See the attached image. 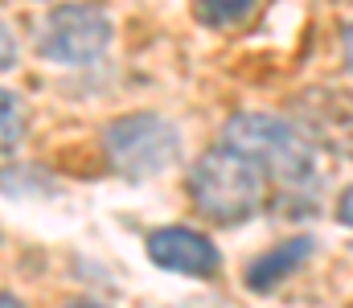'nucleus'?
I'll use <instances>...</instances> for the list:
<instances>
[{
  "instance_id": "1",
  "label": "nucleus",
  "mask_w": 353,
  "mask_h": 308,
  "mask_svg": "<svg viewBox=\"0 0 353 308\" xmlns=\"http://www.w3.org/2000/svg\"><path fill=\"white\" fill-rule=\"evenodd\" d=\"M189 198L193 205L222 226L247 222L267 198V173L243 152H234L230 144L210 148L193 173H189Z\"/></svg>"
},
{
  "instance_id": "2",
  "label": "nucleus",
  "mask_w": 353,
  "mask_h": 308,
  "mask_svg": "<svg viewBox=\"0 0 353 308\" xmlns=\"http://www.w3.org/2000/svg\"><path fill=\"white\" fill-rule=\"evenodd\" d=\"M222 140L234 152L251 156L283 189H308V181H312V144L288 119L243 111L222 127Z\"/></svg>"
},
{
  "instance_id": "3",
  "label": "nucleus",
  "mask_w": 353,
  "mask_h": 308,
  "mask_svg": "<svg viewBox=\"0 0 353 308\" xmlns=\"http://www.w3.org/2000/svg\"><path fill=\"white\" fill-rule=\"evenodd\" d=\"M107 144V161L123 173V177H157L176 161V132L161 115H123L103 132Z\"/></svg>"
},
{
  "instance_id": "4",
  "label": "nucleus",
  "mask_w": 353,
  "mask_h": 308,
  "mask_svg": "<svg viewBox=\"0 0 353 308\" xmlns=\"http://www.w3.org/2000/svg\"><path fill=\"white\" fill-rule=\"evenodd\" d=\"M41 58L62 66H87L111 45V21L94 4H58L33 33Z\"/></svg>"
},
{
  "instance_id": "5",
  "label": "nucleus",
  "mask_w": 353,
  "mask_h": 308,
  "mask_svg": "<svg viewBox=\"0 0 353 308\" xmlns=\"http://www.w3.org/2000/svg\"><path fill=\"white\" fill-rule=\"evenodd\" d=\"M148 259L165 271H181V276H214L222 267L218 247L185 226H165L148 234Z\"/></svg>"
},
{
  "instance_id": "6",
  "label": "nucleus",
  "mask_w": 353,
  "mask_h": 308,
  "mask_svg": "<svg viewBox=\"0 0 353 308\" xmlns=\"http://www.w3.org/2000/svg\"><path fill=\"white\" fill-rule=\"evenodd\" d=\"M308 251H312V238H288L283 247L267 251L263 259H255V263L247 267V284H251L255 292L275 288L279 280H288V276H292V271L308 259Z\"/></svg>"
},
{
  "instance_id": "7",
  "label": "nucleus",
  "mask_w": 353,
  "mask_h": 308,
  "mask_svg": "<svg viewBox=\"0 0 353 308\" xmlns=\"http://www.w3.org/2000/svg\"><path fill=\"white\" fill-rule=\"evenodd\" d=\"M259 8V0H197V17L214 29H226V25H239L247 21L251 12Z\"/></svg>"
},
{
  "instance_id": "8",
  "label": "nucleus",
  "mask_w": 353,
  "mask_h": 308,
  "mask_svg": "<svg viewBox=\"0 0 353 308\" xmlns=\"http://www.w3.org/2000/svg\"><path fill=\"white\" fill-rule=\"evenodd\" d=\"M21 132H25V111H21V103H17V95L0 91V152H8V148L21 140Z\"/></svg>"
},
{
  "instance_id": "9",
  "label": "nucleus",
  "mask_w": 353,
  "mask_h": 308,
  "mask_svg": "<svg viewBox=\"0 0 353 308\" xmlns=\"http://www.w3.org/2000/svg\"><path fill=\"white\" fill-rule=\"evenodd\" d=\"M17 62V45H12V33L0 25V70H8Z\"/></svg>"
},
{
  "instance_id": "10",
  "label": "nucleus",
  "mask_w": 353,
  "mask_h": 308,
  "mask_svg": "<svg viewBox=\"0 0 353 308\" xmlns=\"http://www.w3.org/2000/svg\"><path fill=\"white\" fill-rule=\"evenodd\" d=\"M337 218H341L345 226H353V185L341 194V202H337Z\"/></svg>"
},
{
  "instance_id": "11",
  "label": "nucleus",
  "mask_w": 353,
  "mask_h": 308,
  "mask_svg": "<svg viewBox=\"0 0 353 308\" xmlns=\"http://www.w3.org/2000/svg\"><path fill=\"white\" fill-rule=\"evenodd\" d=\"M341 45H345V62H350V70H353V25L345 29V41Z\"/></svg>"
},
{
  "instance_id": "12",
  "label": "nucleus",
  "mask_w": 353,
  "mask_h": 308,
  "mask_svg": "<svg viewBox=\"0 0 353 308\" xmlns=\"http://www.w3.org/2000/svg\"><path fill=\"white\" fill-rule=\"evenodd\" d=\"M0 308H25L17 296H8V292H0Z\"/></svg>"
},
{
  "instance_id": "13",
  "label": "nucleus",
  "mask_w": 353,
  "mask_h": 308,
  "mask_svg": "<svg viewBox=\"0 0 353 308\" xmlns=\"http://www.w3.org/2000/svg\"><path fill=\"white\" fill-rule=\"evenodd\" d=\"M74 308H99V305H74Z\"/></svg>"
}]
</instances>
